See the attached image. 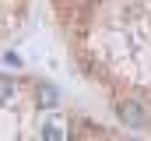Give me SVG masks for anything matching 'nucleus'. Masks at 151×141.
<instances>
[{
  "label": "nucleus",
  "instance_id": "nucleus-4",
  "mask_svg": "<svg viewBox=\"0 0 151 141\" xmlns=\"http://www.w3.org/2000/svg\"><path fill=\"white\" fill-rule=\"evenodd\" d=\"M42 141H63V127L60 124H42Z\"/></svg>",
  "mask_w": 151,
  "mask_h": 141
},
{
  "label": "nucleus",
  "instance_id": "nucleus-3",
  "mask_svg": "<svg viewBox=\"0 0 151 141\" xmlns=\"http://www.w3.org/2000/svg\"><path fill=\"white\" fill-rule=\"evenodd\" d=\"M18 95V85H14V78H7V74H0V106L11 102Z\"/></svg>",
  "mask_w": 151,
  "mask_h": 141
},
{
  "label": "nucleus",
  "instance_id": "nucleus-1",
  "mask_svg": "<svg viewBox=\"0 0 151 141\" xmlns=\"http://www.w3.org/2000/svg\"><path fill=\"white\" fill-rule=\"evenodd\" d=\"M116 116L123 120V127L144 131L151 124V106L144 102V99H137V95H130V99H119V102H116Z\"/></svg>",
  "mask_w": 151,
  "mask_h": 141
},
{
  "label": "nucleus",
  "instance_id": "nucleus-2",
  "mask_svg": "<svg viewBox=\"0 0 151 141\" xmlns=\"http://www.w3.org/2000/svg\"><path fill=\"white\" fill-rule=\"evenodd\" d=\"M35 102L46 106V109H53V106L60 102V92H56V85H49V81H39L35 85Z\"/></svg>",
  "mask_w": 151,
  "mask_h": 141
}]
</instances>
